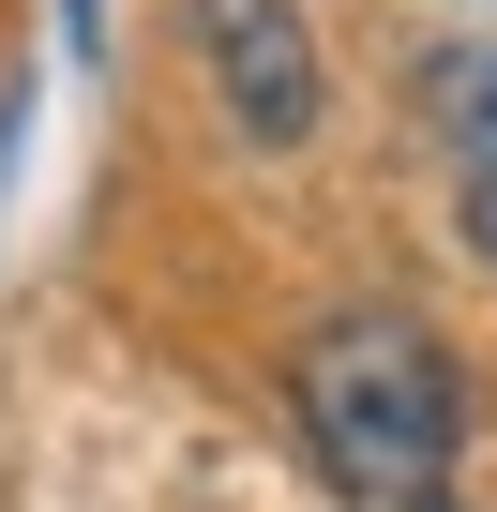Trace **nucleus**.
Instances as JSON below:
<instances>
[{"label": "nucleus", "instance_id": "7ed1b4c3", "mask_svg": "<svg viewBox=\"0 0 497 512\" xmlns=\"http://www.w3.org/2000/svg\"><path fill=\"white\" fill-rule=\"evenodd\" d=\"M422 136H437L452 226L497 256V46H437V61H422Z\"/></svg>", "mask_w": 497, "mask_h": 512}, {"label": "nucleus", "instance_id": "f257e3e1", "mask_svg": "<svg viewBox=\"0 0 497 512\" xmlns=\"http://www.w3.org/2000/svg\"><path fill=\"white\" fill-rule=\"evenodd\" d=\"M287 422L347 512H452L467 467V362L407 302H332L287 347Z\"/></svg>", "mask_w": 497, "mask_h": 512}, {"label": "nucleus", "instance_id": "f03ea898", "mask_svg": "<svg viewBox=\"0 0 497 512\" xmlns=\"http://www.w3.org/2000/svg\"><path fill=\"white\" fill-rule=\"evenodd\" d=\"M181 31H196L211 106L257 136V151H302L317 136V31L287 16V0H181Z\"/></svg>", "mask_w": 497, "mask_h": 512}]
</instances>
